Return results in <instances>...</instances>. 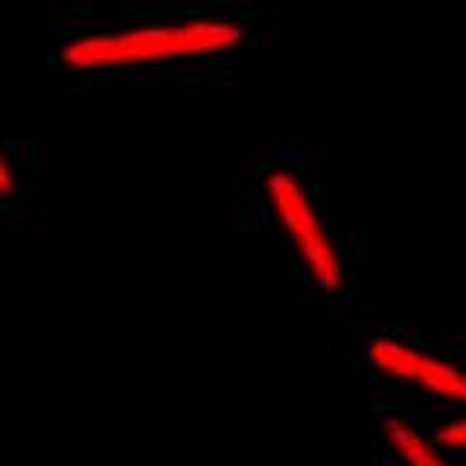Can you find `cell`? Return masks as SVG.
<instances>
[{
	"instance_id": "ba28073f",
	"label": "cell",
	"mask_w": 466,
	"mask_h": 466,
	"mask_svg": "<svg viewBox=\"0 0 466 466\" xmlns=\"http://www.w3.org/2000/svg\"><path fill=\"white\" fill-rule=\"evenodd\" d=\"M62 87H65L67 94H79V91H82L79 82H76V79H70V76H62Z\"/></svg>"
},
{
	"instance_id": "7a4b0ae2",
	"label": "cell",
	"mask_w": 466,
	"mask_h": 466,
	"mask_svg": "<svg viewBox=\"0 0 466 466\" xmlns=\"http://www.w3.org/2000/svg\"><path fill=\"white\" fill-rule=\"evenodd\" d=\"M82 24L79 21H67V24H50L47 26V33H50V38H56V41H62V38H70V35H76V33H82Z\"/></svg>"
},
{
	"instance_id": "6da1fadb",
	"label": "cell",
	"mask_w": 466,
	"mask_h": 466,
	"mask_svg": "<svg viewBox=\"0 0 466 466\" xmlns=\"http://www.w3.org/2000/svg\"><path fill=\"white\" fill-rule=\"evenodd\" d=\"M91 24L94 26H102V29H123L126 26V18L123 15H116V12H94L91 15Z\"/></svg>"
},
{
	"instance_id": "9c48e42d",
	"label": "cell",
	"mask_w": 466,
	"mask_h": 466,
	"mask_svg": "<svg viewBox=\"0 0 466 466\" xmlns=\"http://www.w3.org/2000/svg\"><path fill=\"white\" fill-rule=\"evenodd\" d=\"M0 175H4V193L9 196V193H12V175H9V167H6V164L0 167Z\"/></svg>"
},
{
	"instance_id": "8992f818",
	"label": "cell",
	"mask_w": 466,
	"mask_h": 466,
	"mask_svg": "<svg viewBox=\"0 0 466 466\" xmlns=\"http://www.w3.org/2000/svg\"><path fill=\"white\" fill-rule=\"evenodd\" d=\"M143 67H131V70H123L120 73V85H131V82H140V76H143Z\"/></svg>"
},
{
	"instance_id": "7c38bea8",
	"label": "cell",
	"mask_w": 466,
	"mask_h": 466,
	"mask_svg": "<svg viewBox=\"0 0 466 466\" xmlns=\"http://www.w3.org/2000/svg\"><path fill=\"white\" fill-rule=\"evenodd\" d=\"M47 6H65V0H47Z\"/></svg>"
},
{
	"instance_id": "5b68a950",
	"label": "cell",
	"mask_w": 466,
	"mask_h": 466,
	"mask_svg": "<svg viewBox=\"0 0 466 466\" xmlns=\"http://www.w3.org/2000/svg\"><path fill=\"white\" fill-rule=\"evenodd\" d=\"M213 65H216V73H222V70H233V65H237V58L222 53V56H216L213 58Z\"/></svg>"
},
{
	"instance_id": "52a82bcc",
	"label": "cell",
	"mask_w": 466,
	"mask_h": 466,
	"mask_svg": "<svg viewBox=\"0 0 466 466\" xmlns=\"http://www.w3.org/2000/svg\"><path fill=\"white\" fill-rule=\"evenodd\" d=\"M79 6L94 9V12H106V0H79Z\"/></svg>"
},
{
	"instance_id": "8fae6325",
	"label": "cell",
	"mask_w": 466,
	"mask_h": 466,
	"mask_svg": "<svg viewBox=\"0 0 466 466\" xmlns=\"http://www.w3.org/2000/svg\"><path fill=\"white\" fill-rule=\"evenodd\" d=\"M44 62H47V67H56V53L53 50L44 53Z\"/></svg>"
},
{
	"instance_id": "30bf717a",
	"label": "cell",
	"mask_w": 466,
	"mask_h": 466,
	"mask_svg": "<svg viewBox=\"0 0 466 466\" xmlns=\"http://www.w3.org/2000/svg\"><path fill=\"white\" fill-rule=\"evenodd\" d=\"M228 4H233L239 12H248V9H251V4H248V0H228Z\"/></svg>"
},
{
	"instance_id": "277c9868",
	"label": "cell",
	"mask_w": 466,
	"mask_h": 466,
	"mask_svg": "<svg viewBox=\"0 0 466 466\" xmlns=\"http://www.w3.org/2000/svg\"><path fill=\"white\" fill-rule=\"evenodd\" d=\"M94 85H96V87L120 85V73H116V70H102V73H94Z\"/></svg>"
},
{
	"instance_id": "3957f363",
	"label": "cell",
	"mask_w": 466,
	"mask_h": 466,
	"mask_svg": "<svg viewBox=\"0 0 466 466\" xmlns=\"http://www.w3.org/2000/svg\"><path fill=\"white\" fill-rule=\"evenodd\" d=\"M254 35H251V47H257V50H262V47H268V29H266V24H262V18L259 15H254Z\"/></svg>"
}]
</instances>
